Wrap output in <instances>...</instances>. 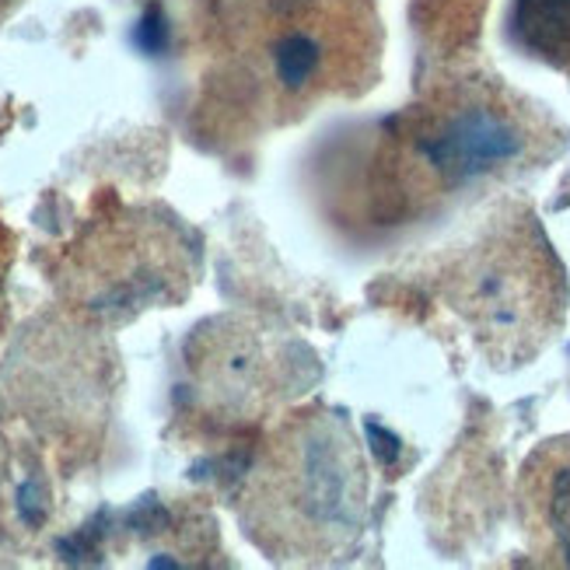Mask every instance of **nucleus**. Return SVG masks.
Listing matches in <instances>:
<instances>
[{
    "instance_id": "obj_3",
    "label": "nucleus",
    "mask_w": 570,
    "mask_h": 570,
    "mask_svg": "<svg viewBox=\"0 0 570 570\" xmlns=\"http://www.w3.org/2000/svg\"><path fill=\"white\" fill-rule=\"evenodd\" d=\"M438 302L493 367L535 361L563 326L567 274L522 204H504L438 266Z\"/></svg>"
},
{
    "instance_id": "obj_2",
    "label": "nucleus",
    "mask_w": 570,
    "mask_h": 570,
    "mask_svg": "<svg viewBox=\"0 0 570 570\" xmlns=\"http://www.w3.org/2000/svg\"><path fill=\"white\" fill-rule=\"evenodd\" d=\"M259 547L287 563L346 560L367 525V462L351 420L326 406L291 413L245 476Z\"/></svg>"
},
{
    "instance_id": "obj_1",
    "label": "nucleus",
    "mask_w": 570,
    "mask_h": 570,
    "mask_svg": "<svg viewBox=\"0 0 570 570\" xmlns=\"http://www.w3.org/2000/svg\"><path fill=\"white\" fill-rule=\"evenodd\" d=\"M550 134L498 95L469 91L395 119L364 176V200L382 225H406L455 196L532 168Z\"/></svg>"
},
{
    "instance_id": "obj_8",
    "label": "nucleus",
    "mask_w": 570,
    "mask_h": 570,
    "mask_svg": "<svg viewBox=\"0 0 570 570\" xmlns=\"http://www.w3.org/2000/svg\"><path fill=\"white\" fill-rule=\"evenodd\" d=\"M18 514L29 525H39L42 522V501H39V483L36 480H29V483L18 490Z\"/></svg>"
},
{
    "instance_id": "obj_5",
    "label": "nucleus",
    "mask_w": 570,
    "mask_h": 570,
    "mask_svg": "<svg viewBox=\"0 0 570 570\" xmlns=\"http://www.w3.org/2000/svg\"><path fill=\"white\" fill-rule=\"evenodd\" d=\"M518 518L539 563L570 570V434L542 441L518 476Z\"/></svg>"
},
{
    "instance_id": "obj_7",
    "label": "nucleus",
    "mask_w": 570,
    "mask_h": 570,
    "mask_svg": "<svg viewBox=\"0 0 570 570\" xmlns=\"http://www.w3.org/2000/svg\"><path fill=\"white\" fill-rule=\"evenodd\" d=\"M134 39H137V46L144 49V53H151V57L165 53V49H168V21H165V14L158 8L147 11L140 18V24H137Z\"/></svg>"
},
{
    "instance_id": "obj_6",
    "label": "nucleus",
    "mask_w": 570,
    "mask_h": 570,
    "mask_svg": "<svg viewBox=\"0 0 570 570\" xmlns=\"http://www.w3.org/2000/svg\"><path fill=\"white\" fill-rule=\"evenodd\" d=\"M511 36L529 57L570 78V0H511Z\"/></svg>"
},
{
    "instance_id": "obj_4",
    "label": "nucleus",
    "mask_w": 570,
    "mask_h": 570,
    "mask_svg": "<svg viewBox=\"0 0 570 570\" xmlns=\"http://www.w3.org/2000/svg\"><path fill=\"white\" fill-rule=\"evenodd\" d=\"M193 367L200 371L214 406L235 416H253L302 392L297 385L305 382V371H312V354L302 343H284L266 330H249L245 322L232 326L210 322L204 354L193 357Z\"/></svg>"
}]
</instances>
